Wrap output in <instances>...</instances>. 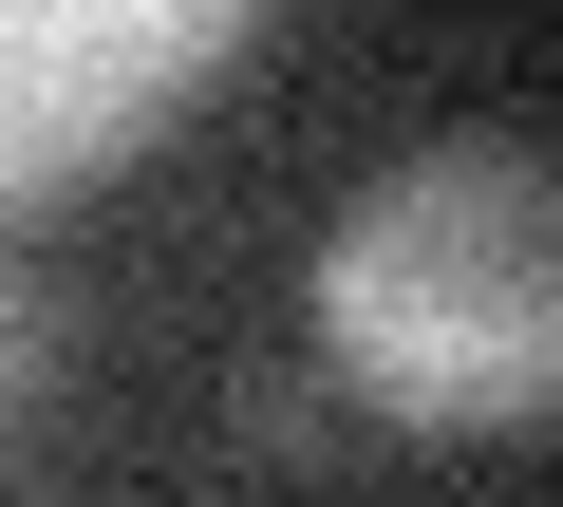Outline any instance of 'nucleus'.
I'll return each mask as SVG.
<instances>
[{
	"label": "nucleus",
	"mask_w": 563,
	"mask_h": 507,
	"mask_svg": "<svg viewBox=\"0 0 563 507\" xmlns=\"http://www.w3.org/2000/svg\"><path fill=\"white\" fill-rule=\"evenodd\" d=\"M320 357L395 432H544L563 414V188L526 132H432L320 244Z\"/></svg>",
	"instance_id": "1"
},
{
	"label": "nucleus",
	"mask_w": 563,
	"mask_h": 507,
	"mask_svg": "<svg viewBox=\"0 0 563 507\" xmlns=\"http://www.w3.org/2000/svg\"><path fill=\"white\" fill-rule=\"evenodd\" d=\"M263 38V0H0V225L169 151Z\"/></svg>",
	"instance_id": "2"
},
{
	"label": "nucleus",
	"mask_w": 563,
	"mask_h": 507,
	"mask_svg": "<svg viewBox=\"0 0 563 507\" xmlns=\"http://www.w3.org/2000/svg\"><path fill=\"white\" fill-rule=\"evenodd\" d=\"M38 395H57V301H38L20 264H0V432H20Z\"/></svg>",
	"instance_id": "3"
}]
</instances>
